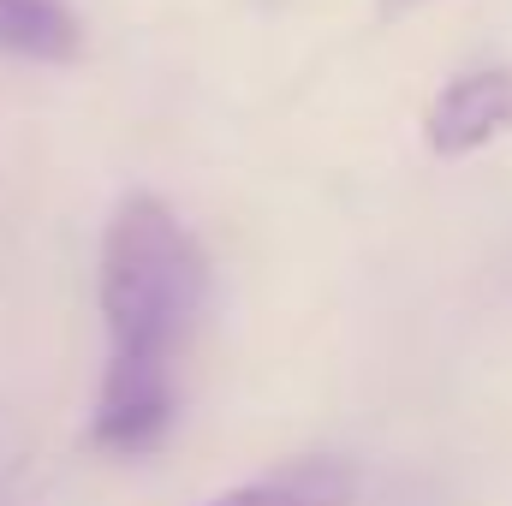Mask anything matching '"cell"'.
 Returning <instances> with one entry per match:
<instances>
[{
  "label": "cell",
  "mask_w": 512,
  "mask_h": 506,
  "mask_svg": "<svg viewBox=\"0 0 512 506\" xmlns=\"http://www.w3.org/2000/svg\"><path fill=\"white\" fill-rule=\"evenodd\" d=\"M209 262L161 197H126L102 239L108 376L96 393V447L149 453L179 411V376L203 322Z\"/></svg>",
  "instance_id": "obj_1"
},
{
  "label": "cell",
  "mask_w": 512,
  "mask_h": 506,
  "mask_svg": "<svg viewBox=\"0 0 512 506\" xmlns=\"http://www.w3.org/2000/svg\"><path fill=\"white\" fill-rule=\"evenodd\" d=\"M512 126V72L507 66H483V72H465L453 78L429 114H423V143L435 155H471L483 143H495Z\"/></svg>",
  "instance_id": "obj_2"
},
{
  "label": "cell",
  "mask_w": 512,
  "mask_h": 506,
  "mask_svg": "<svg viewBox=\"0 0 512 506\" xmlns=\"http://www.w3.org/2000/svg\"><path fill=\"white\" fill-rule=\"evenodd\" d=\"M352 495H358L352 465L316 453V459H286V465H274V471H262V477L203 506H352Z\"/></svg>",
  "instance_id": "obj_3"
},
{
  "label": "cell",
  "mask_w": 512,
  "mask_h": 506,
  "mask_svg": "<svg viewBox=\"0 0 512 506\" xmlns=\"http://www.w3.org/2000/svg\"><path fill=\"white\" fill-rule=\"evenodd\" d=\"M78 42H84V30L66 0H0V54L72 60Z\"/></svg>",
  "instance_id": "obj_4"
},
{
  "label": "cell",
  "mask_w": 512,
  "mask_h": 506,
  "mask_svg": "<svg viewBox=\"0 0 512 506\" xmlns=\"http://www.w3.org/2000/svg\"><path fill=\"white\" fill-rule=\"evenodd\" d=\"M411 6H423V0H382V12H411Z\"/></svg>",
  "instance_id": "obj_5"
}]
</instances>
